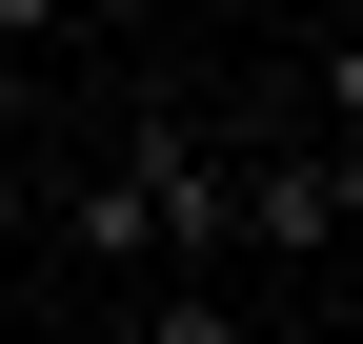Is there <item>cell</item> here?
Here are the masks:
<instances>
[{
	"label": "cell",
	"instance_id": "cell-1",
	"mask_svg": "<svg viewBox=\"0 0 363 344\" xmlns=\"http://www.w3.org/2000/svg\"><path fill=\"white\" fill-rule=\"evenodd\" d=\"M61 243H81V264H142V284H222V243H242V142L121 122V142L61 183Z\"/></svg>",
	"mask_w": 363,
	"mask_h": 344
},
{
	"label": "cell",
	"instance_id": "cell-2",
	"mask_svg": "<svg viewBox=\"0 0 363 344\" xmlns=\"http://www.w3.org/2000/svg\"><path fill=\"white\" fill-rule=\"evenodd\" d=\"M142 344H242V304L222 284H142Z\"/></svg>",
	"mask_w": 363,
	"mask_h": 344
},
{
	"label": "cell",
	"instance_id": "cell-3",
	"mask_svg": "<svg viewBox=\"0 0 363 344\" xmlns=\"http://www.w3.org/2000/svg\"><path fill=\"white\" fill-rule=\"evenodd\" d=\"M323 142H343V162H363V21H343V41H323Z\"/></svg>",
	"mask_w": 363,
	"mask_h": 344
},
{
	"label": "cell",
	"instance_id": "cell-4",
	"mask_svg": "<svg viewBox=\"0 0 363 344\" xmlns=\"http://www.w3.org/2000/svg\"><path fill=\"white\" fill-rule=\"evenodd\" d=\"M0 41H21V21H0ZM0 81H21V61H0Z\"/></svg>",
	"mask_w": 363,
	"mask_h": 344
}]
</instances>
